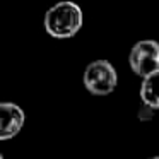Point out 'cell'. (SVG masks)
Returning <instances> with one entry per match:
<instances>
[{"label": "cell", "mask_w": 159, "mask_h": 159, "mask_svg": "<svg viewBox=\"0 0 159 159\" xmlns=\"http://www.w3.org/2000/svg\"><path fill=\"white\" fill-rule=\"evenodd\" d=\"M84 22L82 9L70 0L52 5L45 14V29L52 38L67 39L80 31Z\"/></svg>", "instance_id": "obj_1"}, {"label": "cell", "mask_w": 159, "mask_h": 159, "mask_svg": "<svg viewBox=\"0 0 159 159\" xmlns=\"http://www.w3.org/2000/svg\"><path fill=\"white\" fill-rule=\"evenodd\" d=\"M82 82L93 96H108L118 84L116 69L108 60H94L84 70Z\"/></svg>", "instance_id": "obj_2"}, {"label": "cell", "mask_w": 159, "mask_h": 159, "mask_svg": "<svg viewBox=\"0 0 159 159\" xmlns=\"http://www.w3.org/2000/svg\"><path fill=\"white\" fill-rule=\"evenodd\" d=\"M128 63L134 74L145 79L147 75L159 70V43L154 39L137 41L130 50Z\"/></svg>", "instance_id": "obj_3"}, {"label": "cell", "mask_w": 159, "mask_h": 159, "mask_svg": "<svg viewBox=\"0 0 159 159\" xmlns=\"http://www.w3.org/2000/svg\"><path fill=\"white\" fill-rule=\"evenodd\" d=\"M26 115L16 103L0 104V140H9L22 130Z\"/></svg>", "instance_id": "obj_4"}, {"label": "cell", "mask_w": 159, "mask_h": 159, "mask_svg": "<svg viewBox=\"0 0 159 159\" xmlns=\"http://www.w3.org/2000/svg\"><path fill=\"white\" fill-rule=\"evenodd\" d=\"M140 99L144 104L154 108V110H159V70L142 79Z\"/></svg>", "instance_id": "obj_5"}, {"label": "cell", "mask_w": 159, "mask_h": 159, "mask_svg": "<svg viewBox=\"0 0 159 159\" xmlns=\"http://www.w3.org/2000/svg\"><path fill=\"white\" fill-rule=\"evenodd\" d=\"M154 108L147 106V104L142 103V106L139 108V118H140L142 121H147V120H152V116H154Z\"/></svg>", "instance_id": "obj_6"}, {"label": "cell", "mask_w": 159, "mask_h": 159, "mask_svg": "<svg viewBox=\"0 0 159 159\" xmlns=\"http://www.w3.org/2000/svg\"><path fill=\"white\" fill-rule=\"evenodd\" d=\"M147 159H159V156H152V157H147Z\"/></svg>", "instance_id": "obj_7"}]
</instances>
